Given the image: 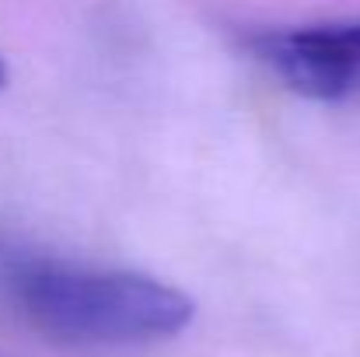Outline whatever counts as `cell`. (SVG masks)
<instances>
[{
  "label": "cell",
  "mask_w": 360,
  "mask_h": 357,
  "mask_svg": "<svg viewBox=\"0 0 360 357\" xmlns=\"http://www.w3.org/2000/svg\"><path fill=\"white\" fill-rule=\"evenodd\" d=\"M0 284L18 315L60 344L136 347L172 340L193 322V298L158 277L46 252L0 256Z\"/></svg>",
  "instance_id": "1"
},
{
  "label": "cell",
  "mask_w": 360,
  "mask_h": 357,
  "mask_svg": "<svg viewBox=\"0 0 360 357\" xmlns=\"http://www.w3.org/2000/svg\"><path fill=\"white\" fill-rule=\"evenodd\" d=\"M255 53L297 95L343 102L360 95V21H326L266 32Z\"/></svg>",
  "instance_id": "2"
},
{
  "label": "cell",
  "mask_w": 360,
  "mask_h": 357,
  "mask_svg": "<svg viewBox=\"0 0 360 357\" xmlns=\"http://www.w3.org/2000/svg\"><path fill=\"white\" fill-rule=\"evenodd\" d=\"M4 81H7V70H4V63H0V88H4Z\"/></svg>",
  "instance_id": "3"
}]
</instances>
